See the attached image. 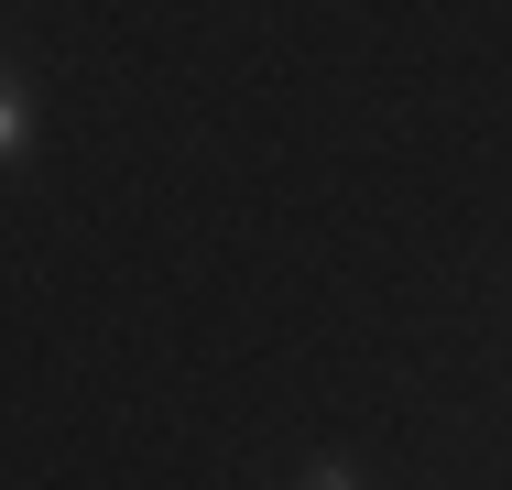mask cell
<instances>
[{
    "instance_id": "6da1fadb",
    "label": "cell",
    "mask_w": 512,
    "mask_h": 490,
    "mask_svg": "<svg viewBox=\"0 0 512 490\" xmlns=\"http://www.w3.org/2000/svg\"><path fill=\"white\" fill-rule=\"evenodd\" d=\"M33 153V98H22V77H0V164H22Z\"/></svg>"
},
{
    "instance_id": "7a4b0ae2",
    "label": "cell",
    "mask_w": 512,
    "mask_h": 490,
    "mask_svg": "<svg viewBox=\"0 0 512 490\" xmlns=\"http://www.w3.org/2000/svg\"><path fill=\"white\" fill-rule=\"evenodd\" d=\"M306 490H349V469H338V458H316V469H306Z\"/></svg>"
}]
</instances>
